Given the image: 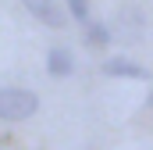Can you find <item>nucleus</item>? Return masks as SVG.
<instances>
[{
  "label": "nucleus",
  "instance_id": "423d86ee",
  "mask_svg": "<svg viewBox=\"0 0 153 150\" xmlns=\"http://www.w3.org/2000/svg\"><path fill=\"white\" fill-rule=\"evenodd\" d=\"M68 7H71V18H78L82 25L89 22V0H68Z\"/></svg>",
  "mask_w": 153,
  "mask_h": 150
},
{
  "label": "nucleus",
  "instance_id": "20e7f679",
  "mask_svg": "<svg viewBox=\"0 0 153 150\" xmlns=\"http://www.w3.org/2000/svg\"><path fill=\"white\" fill-rule=\"evenodd\" d=\"M103 75H117V79H146V68L143 64H135V61H128V57H111V61H103Z\"/></svg>",
  "mask_w": 153,
  "mask_h": 150
},
{
  "label": "nucleus",
  "instance_id": "39448f33",
  "mask_svg": "<svg viewBox=\"0 0 153 150\" xmlns=\"http://www.w3.org/2000/svg\"><path fill=\"white\" fill-rule=\"evenodd\" d=\"M85 36L93 46H107L111 43V32H107V25H100V22H85Z\"/></svg>",
  "mask_w": 153,
  "mask_h": 150
},
{
  "label": "nucleus",
  "instance_id": "0eeeda50",
  "mask_svg": "<svg viewBox=\"0 0 153 150\" xmlns=\"http://www.w3.org/2000/svg\"><path fill=\"white\" fill-rule=\"evenodd\" d=\"M150 107H153V93H150Z\"/></svg>",
  "mask_w": 153,
  "mask_h": 150
},
{
  "label": "nucleus",
  "instance_id": "f257e3e1",
  "mask_svg": "<svg viewBox=\"0 0 153 150\" xmlns=\"http://www.w3.org/2000/svg\"><path fill=\"white\" fill-rule=\"evenodd\" d=\"M39 111V97L22 86H4L0 89V122H25Z\"/></svg>",
  "mask_w": 153,
  "mask_h": 150
},
{
  "label": "nucleus",
  "instance_id": "7ed1b4c3",
  "mask_svg": "<svg viewBox=\"0 0 153 150\" xmlns=\"http://www.w3.org/2000/svg\"><path fill=\"white\" fill-rule=\"evenodd\" d=\"M71 68H75L71 50H68V46H50V54H46V72L53 75V79H68Z\"/></svg>",
  "mask_w": 153,
  "mask_h": 150
},
{
  "label": "nucleus",
  "instance_id": "f03ea898",
  "mask_svg": "<svg viewBox=\"0 0 153 150\" xmlns=\"http://www.w3.org/2000/svg\"><path fill=\"white\" fill-rule=\"evenodd\" d=\"M25 7H29V14L39 18L43 25H50V29H61L68 18H64V11L57 7V0H22Z\"/></svg>",
  "mask_w": 153,
  "mask_h": 150
}]
</instances>
